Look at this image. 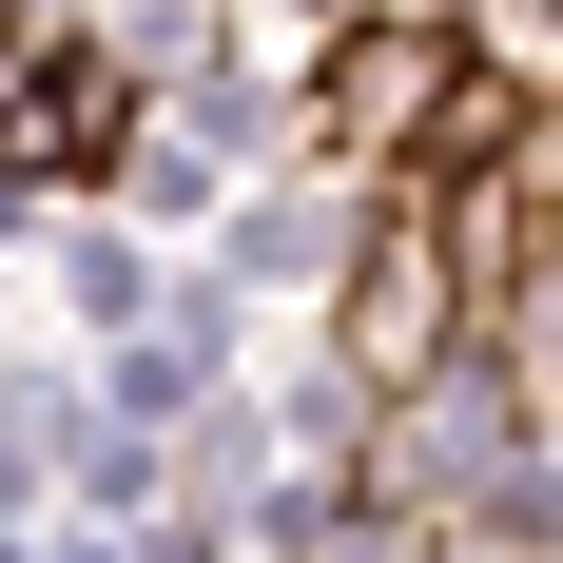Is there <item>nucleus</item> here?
<instances>
[{"instance_id": "1", "label": "nucleus", "mask_w": 563, "mask_h": 563, "mask_svg": "<svg viewBox=\"0 0 563 563\" xmlns=\"http://www.w3.org/2000/svg\"><path fill=\"white\" fill-rule=\"evenodd\" d=\"M448 311H466V253H448V214H389V233H369V273H350V369H369V389H428Z\"/></svg>"}, {"instance_id": "2", "label": "nucleus", "mask_w": 563, "mask_h": 563, "mask_svg": "<svg viewBox=\"0 0 563 563\" xmlns=\"http://www.w3.org/2000/svg\"><path fill=\"white\" fill-rule=\"evenodd\" d=\"M448 98H466V58L428 40V20H369V40H331V156H428L448 136Z\"/></svg>"}, {"instance_id": "3", "label": "nucleus", "mask_w": 563, "mask_h": 563, "mask_svg": "<svg viewBox=\"0 0 563 563\" xmlns=\"http://www.w3.org/2000/svg\"><path fill=\"white\" fill-rule=\"evenodd\" d=\"M117 58H40V98H0V175H78V156H117Z\"/></svg>"}]
</instances>
